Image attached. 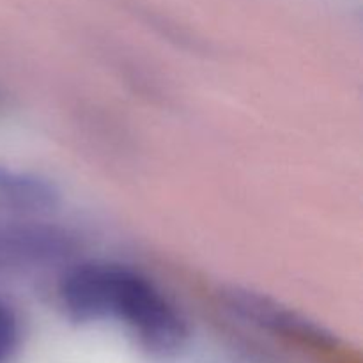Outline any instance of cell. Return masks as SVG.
Returning a JSON list of instances; mask_svg holds the SVG:
<instances>
[{"label":"cell","instance_id":"cell-1","mask_svg":"<svg viewBox=\"0 0 363 363\" xmlns=\"http://www.w3.org/2000/svg\"><path fill=\"white\" fill-rule=\"evenodd\" d=\"M55 301L80 326L117 325L149 357L172 360L190 346L186 312L144 269L113 259H71L60 268Z\"/></svg>","mask_w":363,"mask_h":363},{"label":"cell","instance_id":"cell-2","mask_svg":"<svg viewBox=\"0 0 363 363\" xmlns=\"http://www.w3.org/2000/svg\"><path fill=\"white\" fill-rule=\"evenodd\" d=\"M216 298L230 318L250 328L314 351L339 350V337L328 326L269 294L233 284L220 287Z\"/></svg>","mask_w":363,"mask_h":363},{"label":"cell","instance_id":"cell-3","mask_svg":"<svg viewBox=\"0 0 363 363\" xmlns=\"http://www.w3.org/2000/svg\"><path fill=\"white\" fill-rule=\"evenodd\" d=\"M77 247L71 230L50 216L11 215L0 220V275L62 268L73 259Z\"/></svg>","mask_w":363,"mask_h":363},{"label":"cell","instance_id":"cell-4","mask_svg":"<svg viewBox=\"0 0 363 363\" xmlns=\"http://www.w3.org/2000/svg\"><path fill=\"white\" fill-rule=\"evenodd\" d=\"M62 204V190L52 177L0 162V208L11 215L52 216Z\"/></svg>","mask_w":363,"mask_h":363},{"label":"cell","instance_id":"cell-5","mask_svg":"<svg viewBox=\"0 0 363 363\" xmlns=\"http://www.w3.org/2000/svg\"><path fill=\"white\" fill-rule=\"evenodd\" d=\"M23 342V321L11 301L0 296V363H11Z\"/></svg>","mask_w":363,"mask_h":363}]
</instances>
